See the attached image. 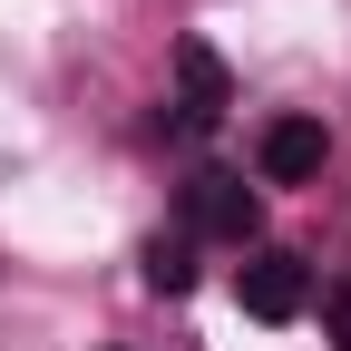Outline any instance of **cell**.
Instances as JSON below:
<instances>
[{
  "mask_svg": "<svg viewBox=\"0 0 351 351\" xmlns=\"http://www.w3.org/2000/svg\"><path fill=\"white\" fill-rule=\"evenodd\" d=\"M322 332H332V351H351V274L322 283Z\"/></svg>",
  "mask_w": 351,
  "mask_h": 351,
  "instance_id": "obj_6",
  "label": "cell"
},
{
  "mask_svg": "<svg viewBox=\"0 0 351 351\" xmlns=\"http://www.w3.org/2000/svg\"><path fill=\"white\" fill-rule=\"evenodd\" d=\"M147 293H195V244L186 234H156L147 244Z\"/></svg>",
  "mask_w": 351,
  "mask_h": 351,
  "instance_id": "obj_5",
  "label": "cell"
},
{
  "mask_svg": "<svg viewBox=\"0 0 351 351\" xmlns=\"http://www.w3.org/2000/svg\"><path fill=\"white\" fill-rule=\"evenodd\" d=\"M234 302H244L254 322H302V302H313V263H302V254H283V244H263V254H244Z\"/></svg>",
  "mask_w": 351,
  "mask_h": 351,
  "instance_id": "obj_2",
  "label": "cell"
},
{
  "mask_svg": "<svg viewBox=\"0 0 351 351\" xmlns=\"http://www.w3.org/2000/svg\"><path fill=\"white\" fill-rule=\"evenodd\" d=\"M254 166H263V186H313V176L332 166V127L322 117H274L254 137Z\"/></svg>",
  "mask_w": 351,
  "mask_h": 351,
  "instance_id": "obj_4",
  "label": "cell"
},
{
  "mask_svg": "<svg viewBox=\"0 0 351 351\" xmlns=\"http://www.w3.org/2000/svg\"><path fill=\"white\" fill-rule=\"evenodd\" d=\"M254 225H263V195L244 186V176H225V166H195V176H186V234H205V244H254Z\"/></svg>",
  "mask_w": 351,
  "mask_h": 351,
  "instance_id": "obj_1",
  "label": "cell"
},
{
  "mask_svg": "<svg viewBox=\"0 0 351 351\" xmlns=\"http://www.w3.org/2000/svg\"><path fill=\"white\" fill-rule=\"evenodd\" d=\"M225 108H234V78H225V59H215V39H176V127L205 137Z\"/></svg>",
  "mask_w": 351,
  "mask_h": 351,
  "instance_id": "obj_3",
  "label": "cell"
}]
</instances>
